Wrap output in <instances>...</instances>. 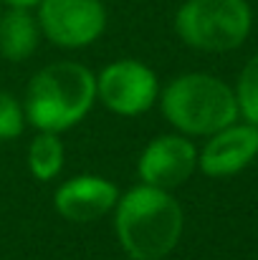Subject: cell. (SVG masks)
<instances>
[{
  "label": "cell",
  "instance_id": "obj_1",
  "mask_svg": "<svg viewBox=\"0 0 258 260\" xmlns=\"http://www.w3.org/2000/svg\"><path fill=\"white\" fill-rule=\"evenodd\" d=\"M117 233L134 260H162L180 240L182 210L160 187H134L119 200Z\"/></svg>",
  "mask_w": 258,
  "mask_h": 260
},
{
  "label": "cell",
  "instance_id": "obj_2",
  "mask_svg": "<svg viewBox=\"0 0 258 260\" xmlns=\"http://www.w3.org/2000/svg\"><path fill=\"white\" fill-rule=\"evenodd\" d=\"M96 96V79L79 63H53L33 76L25 93L28 121L43 132H61L84 119Z\"/></svg>",
  "mask_w": 258,
  "mask_h": 260
},
{
  "label": "cell",
  "instance_id": "obj_3",
  "mask_svg": "<svg viewBox=\"0 0 258 260\" xmlns=\"http://www.w3.org/2000/svg\"><path fill=\"white\" fill-rule=\"evenodd\" d=\"M162 111L180 132L215 134L236 121L238 99L215 76L187 74L165 88Z\"/></svg>",
  "mask_w": 258,
  "mask_h": 260
},
{
  "label": "cell",
  "instance_id": "obj_4",
  "mask_svg": "<svg viewBox=\"0 0 258 260\" xmlns=\"http://www.w3.org/2000/svg\"><path fill=\"white\" fill-rule=\"evenodd\" d=\"M175 28L192 48L231 51L251 30V8L246 0H187L175 15Z\"/></svg>",
  "mask_w": 258,
  "mask_h": 260
},
{
  "label": "cell",
  "instance_id": "obj_5",
  "mask_svg": "<svg viewBox=\"0 0 258 260\" xmlns=\"http://www.w3.org/2000/svg\"><path fill=\"white\" fill-rule=\"evenodd\" d=\"M38 5L43 33L66 48H79L96 41L106 25L101 0H41Z\"/></svg>",
  "mask_w": 258,
  "mask_h": 260
},
{
  "label": "cell",
  "instance_id": "obj_6",
  "mask_svg": "<svg viewBox=\"0 0 258 260\" xmlns=\"http://www.w3.org/2000/svg\"><path fill=\"white\" fill-rule=\"evenodd\" d=\"M99 96L101 101L124 116H134L147 111L157 99V79L155 74L137 61H117L106 66L99 76Z\"/></svg>",
  "mask_w": 258,
  "mask_h": 260
},
{
  "label": "cell",
  "instance_id": "obj_7",
  "mask_svg": "<svg viewBox=\"0 0 258 260\" xmlns=\"http://www.w3.org/2000/svg\"><path fill=\"white\" fill-rule=\"evenodd\" d=\"M197 152L182 137H160L139 157V177L150 187H180L195 170Z\"/></svg>",
  "mask_w": 258,
  "mask_h": 260
},
{
  "label": "cell",
  "instance_id": "obj_8",
  "mask_svg": "<svg viewBox=\"0 0 258 260\" xmlns=\"http://www.w3.org/2000/svg\"><path fill=\"white\" fill-rule=\"evenodd\" d=\"M258 154V126H225L215 132L200 157L203 172L210 177H228L241 172Z\"/></svg>",
  "mask_w": 258,
  "mask_h": 260
},
{
  "label": "cell",
  "instance_id": "obj_9",
  "mask_svg": "<svg viewBox=\"0 0 258 260\" xmlns=\"http://www.w3.org/2000/svg\"><path fill=\"white\" fill-rule=\"evenodd\" d=\"M53 205L71 222H91L117 205V187L101 177L84 174L59 187Z\"/></svg>",
  "mask_w": 258,
  "mask_h": 260
},
{
  "label": "cell",
  "instance_id": "obj_10",
  "mask_svg": "<svg viewBox=\"0 0 258 260\" xmlns=\"http://www.w3.org/2000/svg\"><path fill=\"white\" fill-rule=\"evenodd\" d=\"M38 46V25L25 8H13L0 18V53L8 61H25Z\"/></svg>",
  "mask_w": 258,
  "mask_h": 260
},
{
  "label": "cell",
  "instance_id": "obj_11",
  "mask_svg": "<svg viewBox=\"0 0 258 260\" xmlns=\"http://www.w3.org/2000/svg\"><path fill=\"white\" fill-rule=\"evenodd\" d=\"M28 165H31L33 177H38L43 182L61 172V167H64V147H61L56 132H43V134H38L31 142Z\"/></svg>",
  "mask_w": 258,
  "mask_h": 260
},
{
  "label": "cell",
  "instance_id": "obj_12",
  "mask_svg": "<svg viewBox=\"0 0 258 260\" xmlns=\"http://www.w3.org/2000/svg\"><path fill=\"white\" fill-rule=\"evenodd\" d=\"M236 99H238V111H243V116L253 126H258V56H253L243 69Z\"/></svg>",
  "mask_w": 258,
  "mask_h": 260
},
{
  "label": "cell",
  "instance_id": "obj_13",
  "mask_svg": "<svg viewBox=\"0 0 258 260\" xmlns=\"http://www.w3.org/2000/svg\"><path fill=\"white\" fill-rule=\"evenodd\" d=\"M23 129V111L18 101L8 93L0 91V139H13Z\"/></svg>",
  "mask_w": 258,
  "mask_h": 260
},
{
  "label": "cell",
  "instance_id": "obj_14",
  "mask_svg": "<svg viewBox=\"0 0 258 260\" xmlns=\"http://www.w3.org/2000/svg\"><path fill=\"white\" fill-rule=\"evenodd\" d=\"M5 3L13 8H31V5H38L41 0H5Z\"/></svg>",
  "mask_w": 258,
  "mask_h": 260
}]
</instances>
